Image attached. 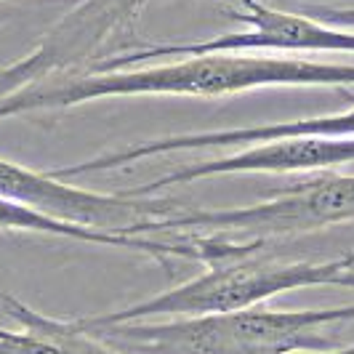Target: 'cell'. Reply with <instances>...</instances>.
I'll list each match as a JSON object with an SVG mask.
<instances>
[{"mask_svg": "<svg viewBox=\"0 0 354 354\" xmlns=\"http://www.w3.org/2000/svg\"><path fill=\"white\" fill-rule=\"evenodd\" d=\"M352 88L354 64L293 53H203L155 67L51 77L0 99V120L120 96L221 99L259 88Z\"/></svg>", "mask_w": 354, "mask_h": 354, "instance_id": "6da1fadb", "label": "cell"}, {"mask_svg": "<svg viewBox=\"0 0 354 354\" xmlns=\"http://www.w3.org/2000/svg\"><path fill=\"white\" fill-rule=\"evenodd\" d=\"M227 17L245 24V30L221 32L208 40L192 43H155L136 51H123L96 62L83 75L131 70L142 62H165L181 56H203V53H354V30L333 27L306 14H293L264 0H227Z\"/></svg>", "mask_w": 354, "mask_h": 354, "instance_id": "5b68a950", "label": "cell"}, {"mask_svg": "<svg viewBox=\"0 0 354 354\" xmlns=\"http://www.w3.org/2000/svg\"><path fill=\"white\" fill-rule=\"evenodd\" d=\"M0 197L27 205L51 218L80 224L91 230L128 232L147 221H158L176 211L174 203L162 197H128L125 192H88L59 181L48 171L24 168L19 162L0 158Z\"/></svg>", "mask_w": 354, "mask_h": 354, "instance_id": "52a82bcc", "label": "cell"}, {"mask_svg": "<svg viewBox=\"0 0 354 354\" xmlns=\"http://www.w3.org/2000/svg\"><path fill=\"white\" fill-rule=\"evenodd\" d=\"M354 221V174H319L288 187V192L243 208L192 211L176 208L171 216L139 224L128 234L144 232H187V234H230L237 240L296 237Z\"/></svg>", "mask_w": 354, "mask_h": 354, "instance_id": "277c9868", "label": "cell"}, {"mask_svg": "<svg viewBox=\"0 0 354 354\" xmlns=\"http://www.w3.org/2000/svg\"><path fill=\"white\" fill-rule=\"evenodd\" d=\"M304 354H354V344H346V346H330V349H322V352H304Z\"/></svg>", "mask_w": 354, "mask_h": 354, "instance_id": "7c38bea8", "label": "cell"}, {"mask_svg": "<svg viewBox=\"0 0 354 354\" xmlns=\"http://www.w3.org/2000/svg\"><path fill=\"white\" fill-rule=\"evenodd\" d=\"M346 99L354 102V93L349 88H341ZM299 136H328V139H354V106L336 112V115H317V118H299L285 123H261L245 125V128H230V131H200V133H176L165 139H152L142 144H128L123 149L106 152L99 158L83 160L75 165H59L48 174L59 181L109 171V168H125L142 160L181 152V149H230V147H250V144H266L274 139H299Z\"/></svg>", "mask_w": 354, "mask_h": 354, "instance_id": "ba28073f", "label": "cell"}, {"mask_svg": "<svg viewBox=\"0 0 354 354\" xmlns=\"http://www.w3.org/2000/svg\"><path fill=\"white\" fill-rule=\"evenodd\" d=\"M0 232H30V234H48V237H67L77 243H91V245H109V248L120 250H136L147 259L162 264L168 272L174 269L171 259H187L200 264V248H197L195 237L187 234L181 240H155V237H144V234H123V232H106V230H91L80 224H67L51 218L46 213L32 211L27 205L11 203L6 197H0Z\"/></svg>", "mask_w": 354, "mask_h": 354, "instance_id": "30bf717a", "label": "cell"}, {"mask_svg": "<svg viewBox=\"0 0 354 354\" xmlns=\"http://www.w3.org/2000/svg\"><path fill=\"white\" fill-rule=\"evenodd\" d=\"M354 322V304L269 309L264 304L197 317L139 319L86 333L120 354H304L330 349L325 328Z\"/></svg>", "mask_w": 354, "mask_h": 354, "instance_id": "3957f363", "label": "cell"}, {"mask_svg": "<svg viewBox=\"0 0 354 354\" xmlns=\"http://www.w3.org/2000/svg\"><path fill=\"white\" fill-rule=\"evenodd\" d=\"M192 237L200 248V264H205L203 274L123 309L75 317V325L80 330H91L152 317L224 315L259 306L290 290L338 285V277L354 266V250L325 261H277L261 253L266 248L264 240H237L230 234Z\"/></svg>", "mask_w": 354, "mask_h": 354, "instance_id": "7a4b0ae2", "label": "cell"}, {"mask_svg": "<svg viewBox=\"0 0 354 354\" xmlns=\"http://www.w3.org/2000/svg\"><path fill=\"white\" fill-rule=\"evenodd\" d=\"M354 162V139H328V136H299V139H274L266 144H250L224 158L187 162L171 168L165 176L147 181L128 197H152L160 189L192 184L200 178L237 176V174H296V171H325Z\"/></svg>", "mask_w": 354, "mask_h": 354, "instance_id": "9c48e42d", "label": "cell"}, {"mask_svg": "<svg viewBox=\"0 0 354 354\" xmlns=\"http://www.w3.org/2000/svg\"><path fill=\"white\" fill-rule=\"evenodd\" d=\"M147 0H77L21 59L0 67V99L51 77L83 75L109 56V48H142L136 14Z\"/></svg>", "mask_w": 354, "mask_h": 354, "instance_id": "8992f818", "label": "cell"}, {"mask_svg": "<svg viewBox=\"0 0 354 354\" xmlns=\"http://www.w3.org/2000/svg\"><path fill=\"white\" fill-rule=\"evenodd\" d=\"M3 306L19 330L0 328V354H120L80 330L75 319L48 317L11 293H3Z\"/></svg>", "mask_w": 354, "mask_h": 354, "instance_id": "8fae6325", "label": "cell"}]
</instances>
